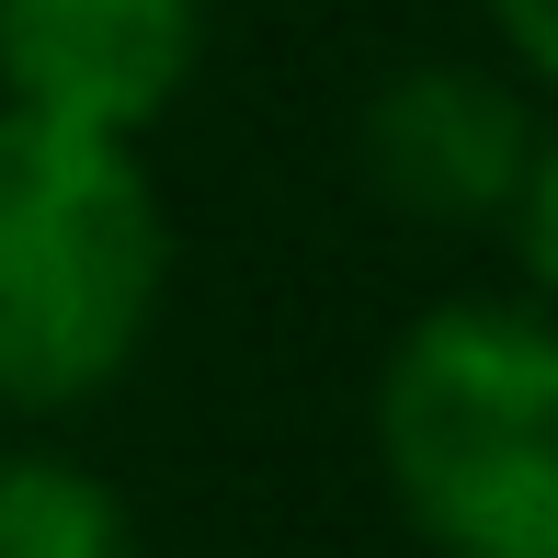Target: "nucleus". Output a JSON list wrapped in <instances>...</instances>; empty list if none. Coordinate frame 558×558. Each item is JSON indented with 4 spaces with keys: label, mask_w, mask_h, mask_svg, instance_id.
I'll return each mask as SVG.
<instances>
[{
    "label": "nucleus",
    "mask_w": 558,
    "mask_h": 558,
    "mask_svg": "<svg viewBox=\"0 0 558 558\" xmlns=\"http://www.w3.org/2000/svg\"><path fill=\"white\" fill-rule=\"evenodd\" d=\"M171 286V217L137 137L0 104V399L81 411L137 365Z\"/></svg>",
    "instance_id": "nucleus-1"
},
{
    "label": "nucleus",
    "mask_w": 558,
    "mask_h": 558,
    "mask_svg": "<svg viewBox=\"0 0 558 558\" xmlns=\"http://www.w3.org/2000/svg\"><path fill=\"white\" fill-rule=\"evenodd\" d=\"M376 468L434 558H558V319H411L376 376Z\"/></svg>",
    "instance_id": "nucleus-2"
},
{
    "label": "nucleus",
    "mask_w": 558,
    "mask_h": 558,
    "mask_svg": "<svg viewBox=\"0 0 558 558\" xmlns=\"http://www.w3.org/2000/svg\"><path fill=\"white\" fill-rule=\"evenodd\" d=\"M206 58V0H0V104L148 137Z\"/></svg>",
    "instance_id": "nucleus-3"
},
{
    "label": "nucleus",
    "mask_w": 558,
    "mask_h": 558,
    "mask_svg": "<svg viewBox=\"0 0 558 558\" xmlns=\"http://www.w3.org/2000/svg\"><path fill=\"white\" fill-rule=\"evenodd\" d=\"M365 183L388 194L399 217L422 228H478V217H513L524 160H536V125L501 81L478 69H399L388 92L365 104Z\"/></svg>",
    "instance_id": "nucleus-4"
},
{
    "label": "nucleus",
    "mask_w": 558,
    "mask_h": 558,
    "mask_svg": "<svg viewBox=\"0 0 558 558\" xmlns=\"http://www.w3.org/2000/svg\"><path fill=\"white\" fill-rule=\"evenodd\" d=\"M0 558H125V501L81 456H0Z\"/></svg>",
    "instance_id": "nucleus-5"
},
{
    "label": "nucleus",
    "mask_w": 558,
    "mask_h": 558,
    "mask_svg": "<svg viewBox=\"0 0 558 558\" xmlns=\"http://www.w3.org/2000/svg\"><path fill=\"white\" fill-rule=\"evenodd\" d=\"M513 228H524V274H536V286L558 296V137H536V160H524Z\"/></svg>",
    "instance_id": "nucleus-6"
},
{
    "label": "nucleus",
    "mask_w": 558,
    "mask_h": 558,
    "mask_svg": "<svg viewBox=\"0 0 558 558\" xmlns=\"http://www.w3.org/2000/svg\"><path fill=\"white\" fill-rule=\"evenodd\" d=\"M490 23H501V46L558 92V0H490Z\"/></svg>",
    "instance_id": "nucleus-7"
}]
</instances>
